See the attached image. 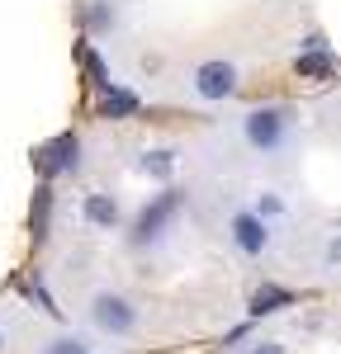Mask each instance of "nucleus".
<instances>
[{
  "label": "nucleus",
  "instance_id": "1",
  "mask_svg": "<svg viewBox=\"0 0 341 354\" xmlns=\"http://www.w3.org/2000/svg\"><path fill=\"white\" fill-rule=\"evenodd\" d=\"M232 137L256 161H280L304 142V118H299L294 104H280V100L252 104V109H242L232 118Z\"/></svg>",
  "mask_w": 341,
  "mask_h": 354
},
{
  "label": "nucleus",
  "instance_id": "2",
  "mask_svg": "<svg viewBox=\"0 0 341 354\" xmlns=\"http://www.w3.org/2000/svg\"><path fill=\"white\" fill-rule=\"evenodd\" d=\"M81 322L95 340L119 345V340L142 335L147 312H142V302L133 298V293H123V288H90V298H85V307H81Z\"/></svg>",
  "mask_w": 341,
  "mask_h": 354
},
{
  "label": "nucleus",
  "instance_id": "3",
  "mask_svg": "<svg viewBox=\"0 0 341 354\" xmlns=\"http://www.w3.org/2000/svg\"><path fill=\"white\" fill-rule=\"evenodd\" d=\"M180 208H185V194H180V189L152 194V198L142 203V213L133 218L128 245H133L138 255H142V250H147V255L166 250V245H170V232H175V218H180Z\"/></svg>",
  "mask_w": 341,
  "mask_h": 354
},
{
  "label": "nucleus",
  "instance_id": "4",
  "mask_svg": "<svg viewBox=\"0 0 341 354\" xmlns=\"http://www.w3.org/2000/svg\"><path fill=\"white\" fill-rule=\"evenodd\" d=\"M223 236H227V245H232V255L247 260V265H265V260H275V250H280V232L265 218H256L247 203H237V208L227 213Z\"/></svg>",
  "mask_w": 341,
  "mask_h": 354
},
{
  "label": "nucleus",
  "instance_id": "5",
  "mask_svg": "<svg viewBox=\"0 0 341 354\" xmlns=\"http://www.w3.org/2000/svg\"><path fill=\"white\" fill-rule=\"evenodd\" d=\"M242 85H247V71L232 57H209L190 71V95L199 104H227V100L242 95Z\"/></svg>",
  "mask_w": 341,
  "mask_h": 354
},
{
  "label": "nucleus",
  "instance_id": "6",
  "mask_svg": "<svg viewBox=\"0 0 341 354\" xmlns=\"http://www.w3.org/2000/svg\"><path fill=\"white\" fill-rule=\"evenodd\" d=\"M33 165L43 180H62V175H76L81 170V137L76 133H57L53 142H43L33 151Z\"/></svg>",
  "mask_w": 341,
  "mask_h": 354
},
{
  "label": "nucleus",
  "instance_id": "7",
  "mask_svg": "<svg viewBox=\"0 0 341 354\" xmlns=\"http://www.w3.org/2000/svg\"><path fill=\"white\" fill-rule=\"evenodd\" d=\"M81 222L90 227V232H119V222H123V203H119V194L90 189L81 198Z\"/></svg>",
  "mask_w": 341,
  "mask_h": 354
},
{
  "label": "nucleus",
  "instance_id": "8",
  "mask_svg": "<svg viewBox=\"0 0 341 354\" xmlns=\"http://www.w3.org/2000/svg\"><path fill=\"white\" fill-rule=\"evenodd\" d=\"M247 208H252L256 218H265L275 232H284V227L294 222V203H289V194H284L280 185H261V189L252 194V203H247Z\"/></svg>",
  "mask_w": 341,
  "mask_h": 354
},
{
  "label": "nucleus",
  "instance_id": "9",
  "mask_svg": "<svg viewBox=\"0 0 341 354\" xmlns=\"http://www.w3.org/2000/svg\"><path fill=\"white\" fill-rule=\"evenodd\" d=\"M33 354H95V335L90 330H43L38 340H33Z\"/></svg>",
  "mask_w": 341,
  "mask_h": 354
},
{
  "label": "nucleus",
  "instance_id": "10",
  "mask_svg": "<svg viewBox=\"0 0 341 354\" xmlns=\"http://www.w3.org/2000/svg\"><path fill=\"white\" fill-rule=\"evenodd\" d=\"M313 270L322 279H341V227H327L313 245Z\"/></svg>",
  "mask_w": 341,
  "mask_h": 354
},
{
  "label": "nucleus",
  "instance_id": "11",
  "mask_svg": "<svg viewBox=\"0 0 341 354\" xmlns=\"http://www.w3.org/2000/svg\"><path fill=\"white\" fill-rule=\"evenodd\" d=\"M284 307H294V293L280 288V283H261L252 298H247V312H252V317H275Z\"/></svg>",
  "mask_w": 341,
  "mask_h": 354
},
{
  "label": "nucleus",
  "instance_id": "12",
  "mask_svg": "<svg viewBox=\"0 0 341 354\" xmlns=\"http://www.w3.org/2000/svg\"><path fill=\"white\" fill-rule=\"evenodd\" d=\"M138 170H142V175H152V180H170V175H175V151H170V147H157V151H142Z\"/></svg>",
  "mask_w": 341,
  "mask_h": 354
},
{
  "label": "nucleus",
  "instance_id": "13",
  "mask_svg": "<svg viewBox=\"0 0 341 354\" xmlns=\"http://www.w3.org/2000/svg\"><path fill=\"white\" fill-rule=\"evenodd\" d=\"M100 113H105V118H128V113H138V95L119 85V90H110V95L100 100Z\"/></svg>",
  "mask_w": 341,
  "mask_h": 354
},
{
  "label": "nucleus",
  "instance_id": "14",
  "mask_svg": "<svg viewBox=\"0 0 341 354\" xmlns=\"http://www.w3.org/2000/svg\"><path fill=\"white\" fill-rule=\"evenodd\" d=\"M48 218H53V189H33V241H48Z\"/></svg>",
  "mask_w": 341,
  "mask_h": 354
},
{
  "label": "nucleus",
  "instance_id": "15",
  "mask_svg": "<svg viewBox=\"0 0 341 354\" xmlns=\"http://www.w3.org/2000/svg\"><path fill=\"white\" fill-rule=\"evenodd\" d=\"M81 24L114 28V24H119V10H114V5H100V0H90V5H81Z\"/></svg>",
  "mask_w": 341,
  "mask_h": 354
},
{
  "label": "nucleus",
  "instance_id": "16",
  "mask_svg": "<svg viewBox=\"0 0 341 354\" xmlns=\"http://www.w3.org/2000/svg\"><path fill=\"white\" fill-rule=\"evenodd\" d=\"M294 66H299V76H327V71L337 66V57L332 53H304Z\"/></svg>",
  "mask_w": 341,
  "mask_h": 354
},
{
  "label": "nucleus",
  "instance_id": "17",
  "mask_svg": "<svg viewBox=\"0 0 341 354\" xmlns=\"http://www.w3.org/2000/svg\"><path fill=\"white\" fill-rule=\"evenodd\" d=\"M242 354H289V345H284V340H275V335H256Z\"/></svg>",
  "mask_w": 341,
  "mask_h": 354
},
{
  "label": "nucleus",
  "instance_id": "18",
  "mask_svg": "<svg viewBox=\"0 0 341 354\" xmlns=\"http://www.w3.org/2000/svg\"><path fill=\"white\" fill-rule=\"evenodd\" d=\"M15 350V326H10V317H0V354Z\"/></svg>",
  "mask_w": 341,
  "mask_h": 354
},
{
  "label": "nucleus",
  "instance_id": "19",
  "mask_svg": "<svg viewBox=\"0 0 341 354\" xmlns=\"http://www.w3.org/2000/svg\"><path fill=\"white\" fill-rule=\"evenodd\" d=\"M95 354H114V350H95Z\"/></svg>",
  "mask_w": 341,
  "mask_h": 354
}]
</instances>
